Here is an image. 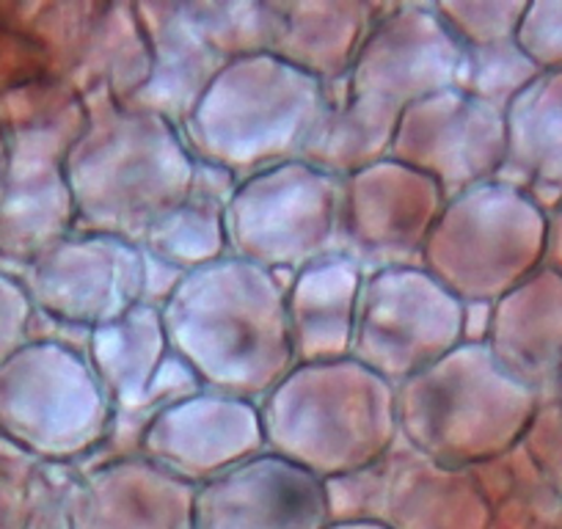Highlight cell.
<instances>
[{
  "instance_id": "1",
  "label": "cell",
  "mask_w": 562,
  "mask_h": 529,
  "mask_svg": "<svg viewBox=\"0 0 562 529\" xmlns=\"http://www.w3.org/2000/svg\"><path fill=\"white\" fill-rule=\"evenodd\" d=\"M160 317L171 353L204 392L259 406L295 367L284 282L246 259L186 273Z\"/></svg>"
},
{
  "instance_id": "9",
  "label": "cell",
  "mask_w": 562,
  "mask_h": 529,
  "mask_svg": "<svg viewBox=\"0 0 562 529\" xmlns=\"http://www.w3.org/2000/svg\"><path fill=\"white\" fill-rule=\"evenodd\" d=\"M463 342V304L425 268L364 277L350 359L392 386L428 370Z\"/></svg>"
},
{
  "instance_id": "38",
  "label": "cell",
  "mask_w": 562,
  "mask_h": 529,
  "mask_svg": "<svg viewBox=\"0 0 562 529\" xmlns=\"http://www.w3.org/2000/svg\"><path fill=\"white\" fill-rule=\"evenodd\" d=\"M326 529H383V527L372 521H331Z\"/></svg>"
},
{
  "instance_id": "7",
  "label": "cell",
  "mask_w": 562,
  "mask_h": 529,
  "mask_svg": "<svg viewBox=\"0 0 562 529\" xmlns=\"http://www.w3.org/2000/svg\"><path fill=\"white\" fill-rule=\"evenodd\" d=\"M111 425L113 406L83 348L34 342L0 364V434L40 463L83 469Z\"/></svg>"
},
{
  "instance_id": "22",
  "label": "cell",
  "mask_w": 562,
  "mask_h": 529,
  "mask_svg": "<svg viewBox=\"0 0 562 529\" xmlns=\"http://www.w3.org/2000/svg\"><path fill=\"white\" fill-rule=\"evenodd\" d=\"M507 158L496 180L546 215L562 204V72H540L505 111Z\"/></svg>"
},
{
  "instance_id": "11",
  "label": "cell",
  "mask_w": 562,
  "mask_h": 529,
  "mask_svg": "<svg viewBox=\"0 0 562 529\" xmlns=\"http://www.w3.org/2000/svg\"><path fill=\"white\" fill-rule=\"evenodd\" d=\"M447 196L434 180L386 158L342 180L337 248L367 273L419 268L422 248L445 210Z\"/></svg>"
},
{
  "instance_id": "8",
  "label": "cell",
  "mask_w": 562,
  "mask_h": 529,
  "mask_svg": "<svg viewBox=\"0 0 562 529\" xmlns=\"http://www.w3.org/2000/svg\"><path fill=\"white\" fill-rule=\"evenodd\" d=\"M339 202L342 180L304 160L246 177L226 207L229 257L290 277L334 254Z\"/></svg>"
},
{
  "instance_id": "27",
  "label": "cell",
  "mask_w": 562,
  "mask_h": 529,
  "mask_svg": "<svg viewBox=\"0 0 562 529\" xmlns=\"http://www.w3.org/2000/svg\"><path fill=\"white\" fill-rule=\"evenodd\" d=\"M469 472L488 507V529H562V494L521 444Z\"/></svg>"
},
{
  "instance_id": "13",
  "label": "cell",
  "mask_w": 562,
  "mask_h": 529,
  "mask_svg": "<svg viewBox=\"0 0 562 529\" xmlns=\"http://www.w3.org/2000/svg\"><path fill=\"white\" fill-rule=\"evenodd\" d=\"M389 158L419 171L447 199L499 177L507 158L505 111L458 89L436 91L400 113Z\"/></svg>"
},
{
  "instance_id": "29",
  "label": "cell",
  "mask_w": 562,
  "mask_h": 529,
  "mask_svg": "<svg viewBox=\"0 0 562 529\" xmlns=\"http://www.w3.org/2000/svg\"><path fill=\"white\" fill-rule=\"evenodd\" d=\"M540 69L529 61L516 40L485 47H461L456 86L472 100L485 102L496 111H507L513 100L532 83Z\"/></svg>"
},
{
  "instance_id": "3",
  "label": "cell",
  "mask_w": 562,
  "mask_h": 529,
  "mask_svg": "<svg viewBox=\"0 0 562 529\" xmlns=\"http://www.w3.org/2000/svg\"><path fill=\"white\" fill-rule=\"evenodd\" d=\"M265 450L323 483L375 463L397 441L394 386L356 359L295 364L259 403Z\"/></svg>"
},
{
  "instance_id": "16",
  "label": "cell",
  "mask_w": 562,
  "mask_h": 529,
  "mask_svg": "<svg viewBox=\"0 0 562 529\" xmlns=\"http://www.w3.org/2000/svg\"><path fill=\"white\" fill-rule=\"evenodd\" d=\"M265 452L259 406L199 392L155 414L140 436V458L193 488Z\"/></svg>"
},
{
  "instance_id": "4",
  "label": "cell",
  "mask_w": 562,
  "mask_h": 529,
  "mask_svg": "<svg viewBox=\"0 0 562 529\" xmlns=\"http://www.w3.org/2000/svg\"><path fill=\"white\" fill-rule=\"evenodd\" d=\"M328 89L276 56L226 61L180 124L193 160L237 180L299 160Z\"/></svg>"
},
{
  "instance_id": "15",
  "label": "cell",
  "mask_w": 562,
  "mask_h": 529,
  "mask_svg": "<svg viewBox=\"0 0 562 529\" xmlns=\"http://www.w3.org/2000/svg\"><path fill=\"white\" fill-rule=\"evenodd\" d=\"M83 356L111 401L113 414L153 423L155 414L204 392L171 353L160 309L138 304L119 320L86 334Z\"/></svg>"
},
{
  "instance_id": "23",
  "label": "cell",
  "mask_w": 562,
  "mask_h": 529,
  "mask_svg": "<svg viewBox=\"0 0 562 529\" xmlns=\"http://www.w3.org/2000/svg\"><path fill=\"white\" fill-rule=\"evenodd\" d=\"M279 36L270 56L334 86L348 78L361 42L378 14V3L359 0H276Z\"/></svg>"
},
{
  "instance_id": "28",
  "label": "cell",
  "mask_w": 562,
  "mask_h": 529,
  "mask_svg": "<svg viewBox=\"0 0 562 529\" xmlns=\"http://www.w3.org/2000/svg\"><path fill=\"white\" fill-rule=\"evenodd\" d=\"M199 34L224 61L270 56L279 36L276 0H186Z\"/></svg>"
},
{
  "instance_id": "19",
  "label": "cell",
  "mask_w": 562,
  "mask_h": 529,
  "mask_svg": "<svg viewBox=\"0 0 562 529\" xmlns=\"http://www.w3.org/2000/svg\"><path fill=\"white\" fill-rule=\"evenodd\" d=\"M496 364L535 394L562 378V277L540 268L491 304L485 337Z\"/></svg>"
},
{
  "instance_id": "37",
  "label": "cell",
  "mask_w": 562,
  "mask_h": 529,
  "mask_svg": "<svg viewBox=\"0 0 562 529\" xmlns=\"http://www.w3.org/2000/svg\"><path fill=\"white\" fill-rule=\"evenodd\" d=\"M543 268L562 277V204L549 213V226H546V257Z\"/></svg>"
},
{
  "instance_id": "6",
  "label": "cell",
  "mask_w": 562,
  "mask_h": 529,
  "mask_svg": "<svg viewBox=\"0 0 562 529\" xmlns=\"http://www.w3.org/2000/svg\"><path fill=\"white\" fill-rule=\"evenodd\" d=\"M549 215L502 180L447 199L419 268L461 304H496L543 268Z\"/></svg>"
},
{
  "instance_id": "20",
  "label": "cell",
  "mask_w": 562,
  "mask_h": 529,
  "mask_svg": "<svg viewBox=\"0 0 562 529\" xmlns=\"http://www.w3.org/2000/svg\"><path fill=\"white\" fill-rule=\"evenodd\" d=\"M196 488L147 458L83 472L78 529H193Z\"/></svg>"
},
{
  "instance_id": "5",
  "label": "cell",
  "mask_w": 562,
  "mask_h": 529,
  "mask_svg": "<svg viewBox=\"0 0 562 529\" xmlns=\"http://www.w3.org/2000/svg\"><path fill=\"white\" fill-rule=\"evenodd\" d=\"M535 406L538 394L513 381L485 345L461 342L394 386L400 439L463 472L521 444Z\"/></svg>"
},
{
  "instance_id": "32",
  "label": "cell",
  "mask_w": 562,
  "mask_h": 529,
  "mask_svg": "<svg viewBox=\"0 0 562 529\" xmlns=\"http://www.w3.org/2000/svg\"><path fill=\"white\" fill-rule=\"evenodd\" d=\"M521 447L562 494V378L538 394V406Z\"/></svg>"
},
{
  "instance_id": "10",
  "label": "cell",
  "mask_w": 562,
  "mask_h": 529,
  "mask_svg": "<svg viewBox=\"0 0 562 529\" xmlns=\"http://www.w3.org/2000/svg\"><path fill=\"white\" fill-rule=\"evenodd\" d=\"M331 521L383 529H488V507L472 472L430 461L397 436L392 447L345 477L326 480Z\"/></svg>"
},
{
  "instance_id": "36",
  "label": "cell",
  "mask_w": 562,
  "mask_h": 529,
  "mask_svg": "<svg viewBox=\"0 0 562 529\" xmlns=\"http://www.w3.org/2000/svg\"><path fill=\"white\" fill-rule=\"evenodd\" d=\"M491 326V304H463V342L485 345Z\"/></svg>"
},
{
  "instance_id": "31",
  "label": "cell",
  "mask_w": 562,
  "mask_h": 529,
  "mask_svg": "<svg viewBox=\"0 0 562 529\" xmlns=\"http://www.w3.org/2000/svg\"><path fill=\"white\" fill-rule=\"evenodd\" d=\"M83 472L61 463H40L25 485L23 529H78Z\"/></svg>"
},
{
  "instance_id": "25",
  "label": "cell",
  "mask_w": 562,
  "mask_h": 529,
  "mask_svg": "<svg viewBox=\"0 0 562 529\" xmlns=\"http://www.w3.org/2000/svg\"><path fill=\"white\" fill-rule=\"evenodd\" d=\"M326 89V111L317 119L299 160L337 180H348L389 158L400 113L348 94L345 83Z\"/></svg>"
},
{
  "instance_id": "24",
  "label": "cell",
  "mask_w": 562,
  "mask_h": 529,
  "mask_svg": "<svg viewBox=\"0 0 562 529\" xmlns=\"http://www.w3.org/2000/svg\"><path fill=\"white\" fill-rule=\"evenodd\" d=\"M237 182L229 171L196 160L188 199L147 232L140 248L180 273H193L229 257L226 207Z\"/></svg>"
},
{
  "instance_id": "2",
  "label": "cell",
  "mask_w": 562,
  "mask_h": 529,
  "mask_svg": "<svg viewBox=\"0 0 562 529\" xmlns=\"http://www.w3.org/2000/svg\"><path fill=\"white\" fill-rule=\"evenodd\" d=\"M86 130L64 158L75 232L144 243L193 185V160L180 127L133 111L108 91L83 97Z\"/></svg>"
},
{
  "instance_id": "35",
  "label": "cell",
  "mask_w": 562,
  "mask_h": 529,
  "mask_svg": "<svg viewBox=\"0 0 562 529\" xmlns=\"http://www.w3.org/2000/svg\"><path fill=\"white\" fill-rule=\"evenodd\" d=\"M25 488L0 477V529H23Z\"/></svg>"
},
{
  "instance_id": "33",
  "label": "cell",
  "mask_w": 562,
  "mask_h": 529,
  "mask_svg": "<svg viewBox=\"0 0 562 529\" xmlns=\"http://www.w3.org/2000/svg\"><path fill=\"white\" fill-rule=\"evenodd\" d=\"M516 45L540 72H562V0L527 3Z\"/></svg>"
},
{
  "instance_id": "18",
  "label": "cell",
  "mask_w": 562,
  "mask_h": 529,
  "mask_svg": "<svg viewBox=\"0 0 562 529\" xmlns=\"http://www.w3.org/2000/svg\"><path fill=\"white\" fill-rule=\"evenodd\" d=\"M133 7L149 45V75L124 105L180 127L226 61L199 34L186 0H149Z\"/></svg>"
},
{
  "instance_id": "30",
  "label": "cell",
  "mask_w": 562,
  "mask_h": 529,
  "mask_svg": "<svg viewBox=\"0 0 562 529\" xmlns=\"http://www.w3.org/2000/svg\"><path fill=\"white\" fill-rule=\"evenodd\" d=\"M436 14L461 47H485L516 40L524 0H439Z\"/></svg>"
},
{
  "instance_id": "14",
  "label": "cell",
  "mask_w": 562,
  "mask_h": 529,
  "mask_svg": "<svg viewBox=\"0 0 562 529\" xmlns=\"http://www.w3.org/2000/svg\"><path fill=\"white\" fill-rule=\"evenodd\" d=\"M461 45L434 3L378 7L348 78V94L403 113L414 102L456 86Z\"/></svg>"
},
{
  "instance_id": "12",
  "label": "cell",
  "mask_w": 562,
  "mask_h": 529,
  "mask_svg": "<svg viewBox=\"0 0 562 529\" xmlns=\"http://www.w3.org/2000/svg\"><path fill=\"white\" fill-rule=\"evenodd\" d=\"M144 248L111 235L72 232L29 264V299L75 331H94L140 304Z\"/></svg>"
},
{
  "instance_id": "26",
  "label": "cell",
  "mask_w": 562,
  "mask_h": 529,
  "mask_svg": "<svg viewBox=\"0 0 562 529\" xmlns=\"http://www.w3.org/2000/svg\"><path fill=\"white\" fill-rule=\"evenodd\" d=\"M149 75V45L133 3L94 7V20L86 31L72 69V91L80 97L108 91L124 102L144 86Z\"/></svg>"
},
{
  "instance_id": "21",
  "label": "cell",
  "mask_w": 562,
  "mask_h": 529,
  "mask_svg": "<svg viewBox=\"0 0 562 529\" xmlns=\"http://www.w3.org/2000/svg\"><path fill=\"white\" fill-rule=\"evenodd\" d=\"M364 277L359 262L337 251L281 277L295 364L348 359Z\"/></svg>"
},
{
  "instance_id": "34",
  "label": "cell",
  "mask_w": 562,
  "mask_h": 529,
  "mask_svg": "<svg viewBox=\"0 0 562 529\" xmlns=\"http://www.w3.org/2000/svg\"><path fill=\"white\" fill-rule=\"evenodd\" d=\"M144 257H147V262H144V293H140V304L164 309V304L171 299V293L180 288L186 273L175 271V268L164 264L160 259L149 257L147 251H144Z\"/></svg>"
},
{
  "instance_id": "17",
  "label": "cell",
  "mask_w": 562,
  "mask_h": 529,
  "mask_svg": "<svg viewBox=\"0 0 562 529\" xmlns=\"http://www.w3.org/2000/svg\"><path fill=\"white\" fill-rule=\"evenodd\" d=\"M326 483L306 469L259 452L199 485L193 529H326Z\"/></svg>"
}]
</instances>
